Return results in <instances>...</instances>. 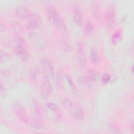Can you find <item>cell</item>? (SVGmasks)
Listing matches in <instances>:
<instances>
[{
	"instance_id": "obj_1",
	"label": "cell",
	"mask_w": 134,
	"mask_h": 134,
	"mask_svg": "<svg viewBox=\"0 0 134 134\" xmlns=\"http://www.w3.org/2000/svg\"><path fill=\"white\" fill-rule=\"evenodd\" d=\"M47 15L49 20L54 25L63 35L66 34V28L63 21L60 17L56 8L53 5H49L47 9Z\"/></svg>"
},
{
	"instance_id": "obj_2",
	"label": "cell",
	"mask_w": 134,
	"mask_h": 134,
	"mask_svg": "<svg viewBox=\"0 0 134 134\" xmlns=\"http://www.w3.org/2000/svg\"><path fill=\"white\" fill-rule=\"evenodd\" d=\"M13 107L15 114L17 118L23 122H27L28 116L23 105L18 102H16L14 104Z\"/></svg>"
},
{
	"instance_id": "obj_3",
	"label": "cell",
	"mask_w": 134,
	"mask_h": 134,
	"mask_svg": "<svg viewBox=\"0 0 134 134\" xmlns=\"http://www.w3.org/2000/svg\"><path fill=\"white\" fill-rule=\"evenodd\" d=\"M41 64L44 75L49 77H52L53 75V69L52 62L50 58L48 57L43 58L41 60Z\"/></svg>"
},
{
	"instance_id": "obj_4",
	"label": "cell",
	"mask_w": 134,
	"mask_h": 134,
	"mask_svg": "<svg viewBox=\"0 0 134 134\" xmlns=\"http://www.w3.org/2000/svg\"><path fill=\"white\" fill-rule=\"evenodd\" d=\"M51 90L52 87L49 78L44 75L42 79V88L41 91L42 97L44 99L48 98L51 93Z\"/></svg>"
},
{
	"instance_id": "obj_5",
	"label": "cell",
	"mask_w": 134,
	"mask_h": 134,
	"mask_svg": "<svg viewBox=\"0 0 134 134\" xmlns=\"http://www.w3.org/2000/svg\"><path fill=\"white\" fill-rule=\"evenodd\" d=\"M41 24V19L40 17L36 14H32L29 18V21L27 24V28L28 30L35 29L39 28Z\"/></svg>"
},
{
	"instance_id": "obj_6",
	"label": "cell",
	"mask_w": 134,
	"mask_h": 134,
	"mask_svg": "<svg viewBox=\"0 0 134 134\" xmlns=\"http://www.w3.org/2000/svg\"><path fill=\"white\" fill-rule=\"evenodd\" d=\"M14 51L19 58L24 62L29 60V56L26 49L21 44H17L14 47Z\"/></svg>"
},
{
	"instance_id": "obj_7",
	"label": "cell",
	"mask_w": 134,
	"mask_h": 134,
	"mask_svg": "<svg viewBox=\"0 0 134 134\" xmlns=\"http://www.w3.org/2000/svg\"><path fill=\"white\" fill-rule=\"evenodd\" d=\"M72 117L76 120L81 121L84 118V113L82 107L79 105H73L69 110Z\"/></svg>"
},
{
	"instance_id": "obj_8",
	"label": "cell",
	"mask_w": 134,
	"mask_h": 134,
	"mask_svg": "<svg viewBox=\"0 0 134 134\" xmlns=\"http://www.w3.org/2000/svg\"><path fill=\"white\" fill-rule=\"evenodd\" d=\"M15 13L18 17L22 19L30 18L32 15L30 10L27 7L23 6L18 7L16 9Z\"/></svg>"
},
{
	"instance_id": "obj_9",
	"label": "cell",
	"mask_w": 134,
	"mask_h": 134,
	"mask_svg": "<svg viewBox=\"0 0 134 134\" xmlns=\"http://www.w3.org/2000/svg\"><path fill=\"white\" fill-rule=\"evenodd\" d=\"M77 56L78 62L82 68L85 66V56H84V49L83 44L81 42H79L77 44Z\"/></svg>"
},
{
	"instance_id": "obj_10",
	"label": "cell",
	"mask_w": 134,
	"mask_h": 134,
	"mask_svg": "<svg viewBox=\"0 0 134 134\" xmlns=\"http://www.w3.org/2000/svg\"><path fill=\"white\" fill-rule=\"evenodd\" d=\"M73 18L75 23L78 26H81L83 24V17L82 12L79 6H76L73 12Z\"/></svg>"
},
{
	"instance_id": "obj_11",
	"label": "cell",
	"mask_w": 134,
	"mask_h": 134,
	"mask_svg": "<svg viewBox=\"0 0 134 134\" xmlns=\"http://www.w3.org/2000/svg\"><path fill=\"white\" fill-rule=\"evenodd\" d=\"M90 58L91 61L93 63H97L100 61V59L98 54V52L96 49L92 48L90 52Z\"/></svg>"
},
{
	"instance_id": "obj_12",
	"label": "cell",
	"mask_w": 134,
	"mask_h": 134,
	"mask_svg": "<svg viewBox=\"0 0 134 134\" xmlns=\"http://www.w3.org/2000/svg\"><path fill=\"white\" fill-rule=\"evenodd\" d=\"M122 39V34L119 30L115 31L112 35L111 40L114 44H117Z\"/></svg>"
},
{
	"instance_id": "obj_13",
	"label": "cell",
	"mask_w": 134,
	"mask_h": 134,
	"mask_svg": "<svg viewBox=\"0 0 134 134\" xmlns=\"http://www.w3.org/2000/svg\"><path fill=\"white\" fill-rule=\"evenodd\" d=\"M115 20V17L114 9L111 8L109 12L108 17V25L109 27H112L114 25Z\"/></svg>"
},
{
	"instance_id": "obj_14",
	"label": "cell",
	"mask_w": 134,
	"mask_h": 134,
	"mask_svg": "<svg viewBox=\"0 0 134 134\" xmlns=\"http://www.w3.org/2000/svg\"><path fill=\"white\" fill-rule=\"evenodd\" d=\"M89 75H90V79L93 81L97 82V81H99L100 80H101V77H100V74H99L97 72H95L94 71L91 70V71H90Z\"/></svg>"
},
{
	"instance_id": "obj_15",
	"label": "cell",
	"mask_w": 134,
	"mask_h": 134,
	"mask_svg": "<svg viewBox=\"0 0 134 134\" xmlns=\"http://www.w3.org/2000/svg\"><path fill=\"white\" fill-rule=\"evenodd\" d=\"M47 106L49 109H50L56 114H59L60 113V108L55 104H54L53 103H48L47 104Z\"/></svg>"
},
{
	"instance_id": "obj_16",
	"label": "cell",
	"mask_w": 134,
	"mask_h": 134,
	"mask_svg": "<svg viewBox=\"0 0 134 134\" xmlns=\"http://www.w3.org/2000/svg\"><path fill=\"white\" fill-rule=\"evenodd\" d=\"M94 24L91 21H87L85 25V31L87 34L91 33L94 29Z\"/></svg>"
},
{
	"instance_id": "obj_17",
	"label": "cell",
	"mask_w": 134,
	"mask_h": 134,
	"mask_svg": "<svg viewBox=\"0 0 134 134\" xmlns=\"http://www.w3.org/2000/svg\"><path fill=\"white\" fill-rule=\"evenodd\" d=\"M92 10L93 14L96 18L99 17V10H98V5L97 2H93L92 4Z\"/></svg>"
},
{
	"instance_id": "obj_18",
	"label": "cell",
	"mask_w": 134,
	"mask_h": 134,
	"mask_svg": "<svg viewBox=\"0 0 134 134\" xmlns=\"http://www.w3.org/2000/svg\"><path fill=\"white\" fill-rule=\"evenodd\" d=\"M32 126L37 129H42L43 128V124L39 118H37L33 122Z\"/></svg>"
},
{
	"instance_id": "obj_19",
	"label": "cell",
	"mask_w": 134,
	"mask_h": 134,
	"mask_svg": "<svg viewBox=\"0 0 134 134\" xmlns=\"http://www.w3.org/2000/svg\"><path fill=\"white\" fill-rule=\"evenodd\" d=\"M63 103L64 107L66 109H68L69 110L72 107V106L74 105V104L71 101V100H70L68 98L64 99V100L63 101Z\"/></svg>"
},
{
	"instance_id": "obj_20",
	"label": "cell",
	"mask_w": 134,
	"mask_h": 134,
	"mask_svg": "<svg viewBox=\"0 0 134 134\" xmlns=\"http://www.w3.org/2000/svg\"><path fill=\"white\" fill-rule=\"evenodd\" d=\"M12 27H13L14 30L16 32H20V31H21V30L22 29L21 25H20L19 23H18V22L14 21V22L13 23Z\"/></svg>"
},
{
	"instance_id": "obj_21",
	"label": "cell",
	"mask_w": 134,
	"mask_h": 134,
	"mask_svg": "<svg viewBox=\"0 0 134 134\" xmlns=\"http://www.w3.org/2000/svg\"><path fill=\"white\" fill-rule=\"evenodd\" d=\"M66 78L67 81H68L69 85L71 87V88L73 90H76V87H75V86L74 84V83L73 82V80H72V77H71V76L69 74H66Z\"/></svg>"
},
{
	"instance_id": "obj_22",
	"label": "cell",
	"mask_w": 134,
	"mask_h": 134,
	"mask_svg": "<svg viewBox=\"0 0 134 134\" xmlns=\"http://www.w3.org/2000/svg\"><path fill=\"white\" fill-rule=\"evenodd\" d=\"M101 80L104 84L108 83L110 80V76L108 73H104L101 77Z\"/></svg>"
},
{
	"instance_id": "obj_23",
	"label": "cell",
	"mask_w": 134,
	"mask_h": 134,
	"mask_svg": "<svg viewBox=\"0 0 134 134\" xmlns=\"http://www.w3.org/2000/svg\"><path fill=\"white\" fill-rule=\"evenodd\" d=\"M7 55L4 53V52H1V63L4 62V61L7 60Z\"/></svg>"
}]
</instances>
